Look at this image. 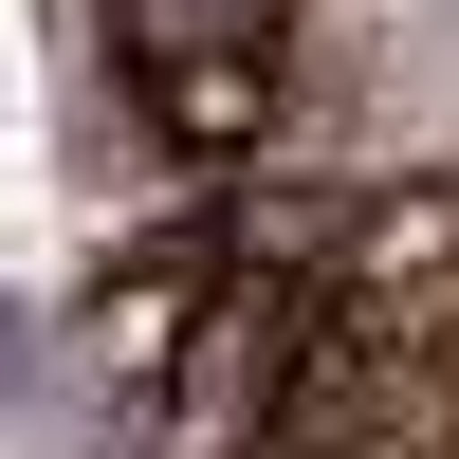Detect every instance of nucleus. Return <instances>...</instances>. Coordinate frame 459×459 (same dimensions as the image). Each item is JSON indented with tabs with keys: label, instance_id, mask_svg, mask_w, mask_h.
Listing matches in <instances>:
<instances>
[{
	"label": "nucleus",
	"instance_id": "obj_2",
	"mask_svg": "<svg viewBox=\"0 0 459 459\" xmlns=\"http://www.w3.org/2000/svg\"><path fill=\"white\" fill-rule=\"evenodd\" d=\"M166 129H184V147H221V166H239V147L276 129V74H184V92H166Z\"/></svg>",
	"mask_w": 459,
	"mask_h": 459
},
{
	"label": "nucleus",
	"instance_id": "obj_1",
	"mask_svg": "<svg viewBox=\"0 0 459 459\" xmlns=\"http://www.w3.org/2000/svg\"><path fill=\"white\" fill-rule=\"evenodd\" d=\"M294 0H110V56L147 74V92H184V74H276Z\"/></svg>",
	"mask_w": 459,
	"mask_h": 459
}]
</instances>
